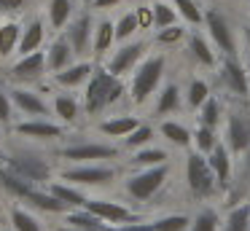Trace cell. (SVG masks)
I'll list each match as a JSON object with an SVG mask.
<instances>
[{
	"instance_id": "obj_1",
	"label": "cell",
	"mask_w": 250,
	"mask_h": 231,
	"mask_svg": "<svg viewBox=\"0 0 250 231\" xmlns=\"http://www.w3.org/2000/svg\"><path fill=\"white\" fill-rule=\"evenodd\" d=\"M121 94H124V86L116 81V75L100 70V73H94V78L89 81V89H86V110H89V113L103 110L105 105L116 102Z\"/></svg>"
},
{
	"instance_id": "obj_2",
	"label": "cell",
	"mask_w": 250,
	"mask_h": 231,
	"mask_svg": "<svg viewBox=\"0 0 250 231\" xmlns=\"http://www.w3.org/2000/svg\"><path fill=\"white\" fill-rule=\"evenodd\" d=\"M167 175H169V167L167 164H159V167H151V169L137 172V175H132L129 180H126V193L135 196L137 202H148V199H151L153 193L164 186Z\"/></svg>"
},
{
	"instance_id": "obj_3",
	"label": "cell",
	"mask_w": 250,
	"mask_h": 231,
	"mask_svg": "<svg viewBox=\"0 0 250 231\" xmlns=\"http://www.w3.org/2000/svg\"><path fill=\"white\" fill-rule=\"evenodd\" d=\"M186 183H188L194 196H210L212 193L218 180H215V172H212L210 161L202 159V153L188 156V161H186Z\"/></svg>"
},
{
	"instance_id": "obj_4",
	"label": "cell",
	"mask_w": 250,
	"mask_h": 231,
	"mask_svg": "<svg viewBox=\"0 0 250 231\" xmlns=\"http://www.w3.org/2000/svg\"><path fill=\"white\" fill-rule=\"evenodd\" d=\"M164 73V59L162 57H151L148 62H143V67L137 70L135 81H132V100L135 102H146L148 94L159 86Z\"/></svg>"
},
{
	"instance_id": "obj_5",
	"label": "cell",
	"mask_w": 250,
	"mask_h": 231,
	"mask_svg": "<svg viewBox=\"0 0 250 231\" xmlns=\"http://www.w3.org/2000/svg\"><path fill=\"white\" fill-rule=\"evenodd\" d=\"M8 167H11V172L17 177H22V180L27 183H41L49 177V164H46V159H41V156L35 153H11L8 156Z\"/></svg>"
},
{
	"instance_id": "obj_6",
	"label": "cell",
	"mask_w": 250,
	"mask_h": 231,
	"mask_svg": "<svg viewBox=\"0 0 250 231\" xmlns=\"http://www.w3.org/2000/svg\"><path fill=\"white\" fill-rule=\"evenodd\" d=\"M83 210L94 212L97 218H103L105 223H135V220H137V215H135V212H129V210H126L124 204H119V202H108V199H86Z\"/></svg>"
},
{
	"instance_id": "obj_7",
	"label": "cell",
	"mask_w": 250,
	"mask_h": 231,
	"mask_svg": "<svg viewBox=\"0 0 250 231\" xmlns=\"http://www.w3.org/2000/svg\"><path fill=\"white\" fill-rule=\"evenodd\" d=\"M62 177L70 183H81V186H105L116 177L110 167H76V169L62 172Z\"/></svg>"
},
{
	"instance_id": "obj_8",
	"label": "cell",
	"mask_w": 250,
	"mask_h": 231,
	"mask_svg": "<svg viewBox=\"0 0 250 231\" xmlns=\"http://www.w3.org/2000/svg\"><path fill=\"white\" fill-rule=\"evenodd\" d=\"M119 150L113 145H103V143H78L73 148H65L62 156L70 161H92V159H113Z\"/></svg>"
},
{
	"instance_id": "obj_9",
	"label": "cell",
	"mask_w": 250,
	"mask_h": 231,
	"mask_svg": "<svg viewBox=\"0 0 250 231\" xmlns=\"http://www.w3.org/2000/svg\"><path fill=\"white\" fill-rule=\"evenodd\" d=\"M226 137H229V148H231V150H237V153L248 150L250 148V118L231 116V118H229Z\"/></svg>"
},
{
	"instance_id": "obj_10",
	"label": "cell",
	"mask_w": 250,
	"mask_h": 231,
	"mask_svg": "<svg viewBox=\"0 0 250 231\" xmlns=\"http://www.w3.org/2000/svg\"><path fill=\"white\" fill-rule=\"evenodd\" d=\"M210 167L212 172H215V180L218 186L226 188L229 183H231V161H229V150L223 148V145H215L210 153Z\"/></svg>"
},
{
	"instance_id": "obj_11",
	"label": "cell",
	"mask_w": 250,
	"mask_h": 231,
	"mask_svg": "<svg viewBox=\"0 0 250 231\" xmlns=\"http://www.w3.org/2000/svg\"><path fill=\"white\" fill-rule=\"evenodd\" d=\"M223 84L229 91L234 94H248L250 84H248V70H242L237 62H226L223 64Z\"/></svg>"
},
{
	"instance_id": "obj_12",
	"label": "cell",
	"mask_w": 250,
	"mask_h": 231,
	"mask_svg": "<svg viewBox=\"0 0 250 231\" xmlns=\"http://www.w3.org/2000/svg\"><path fill=\"white\" fill-rule=\"evenodd\" d=\"M207 27H210L212 38H215V43L223 48V51H234V38H231V30H229L226 19H223L221 14H207Z\"/></svg>"
},
{
	"instance_id": "obj_13",
	"label": "cell",
	"mask_w": 250,
	"mask_h": 231,
	"mask_svg": "<svg viewBox=\"0 0 250 231\" xmlns=\"http://www.w3.org/2000/svg\"><path fill=\"white\" fill-rule=\"evenodd\" d=\"M140 51H143V43H132V46H124V48H121V51L113 57V59H110V73H113V75L126 73V70H129L132 64L137 62Z\"/></svg>"
},
{
	"instance_id": "obj_14",
	"label": "cell",
	"mask_w": 250,
	"mask_h": 231,
	"mask_svg": "<svg viewBox=\"0 0 250 231\" xmlns=\"http://www.w3.org/2000/svg\"><path fill=\"white\" fill-rule=\"evenodd\" d=\"M65 223L70 226V229H83V231H105V223L103 218H97L94 212H89V210H76V212H70L65 218Z\"/></svg>"
},
{
	"instance_id": "obj_15",
	"label": "cell",
	"mask_w": 250,
	"mask_h": 231,
	"mask_svg": "<svg viewBox=\"0 0 250 231\" xmlns=\"http://www.w3.org/2000/svg\"><path fill=\"white\" fill-rule=\"evenodd\" d=\"M89 27H92L89 16H81V19H78L76 24L70 27V35H67V43L73 46V51L86 54V48H89V32H92Z\"/></svg>"
},
{
	"instance_id": "obj_16",
	"label": "cell",
	"mask_w": 250,
	"mask_h": 231,
	"mask_svg": "<svg viewBox=\"0 0 250 231\" xmlns=\"http://www.w3.org/2000/svg\"><path fill=\"white\" fill-rule=\"evenodd\" d=\"M43 67H46V57L41 51H35V54H27V57L14 67V75H19V78H38V75L43 73Z\"/></svg>"
},
{
	"instance_id": "obj_17",
	"label": "cell",
	"mask_w": 250,
	"mask_h": 231,
	"mask_svg": "<svg viewBox=\"0 0 250 231\" xmlns=\"http://www.w3.org/2000/svg\"><path fill=\"white\" fill-rule=\"evenodd\" d=\"M19 134H27V137H41V140H51L60 137V126L57 124H46V121H27L17 126Z\"/></svg>"
},
{
	"instance_id": "obj_18",
	"label": "cell",
	"mask_w": 250,
	"mask_h": 231,
	"mask_svg": "<svg viewBox=\"0 0 250 231\" xmlns=\"http://www.w3.org/2000/svg\"><path fill=\"white\" fill-rule=\"evenodd\" d=\"M70 43L67 41H57L54 46L49 48V59H46V64L51 67V73H60V70H65L67 67V62H70Z\"/></svg>"
},
{
	"instance_id": "obj_19",
	"label": "cell",
	"mask_w": 250,
	"mask_h": 231,
	"mask_svg": "<svg viewBox=\"0 0 250 231\" xmlns=\"http://www.w3.org/2000/svg\"><path fill=\"white\" fill-rule=\"evenodd\" d=\"M51 196H57L65 207H83L86 204V196H83L81 191H76V188L65 186V183H54V186L49 188Z\"/></svg>"
},
{
	"instance_id": "obj_20",
	"label": "cell",
	"mask_w": 250,
	"mask_h": 231,
	"mask_svg": "<svg viewBox=\"0 0 250 231\" xmlns=\"http://www.w3.org/2000/svg\"><path fill=\"white\" fill-rule=\"evenodd\" d=\"M14 102H17L24 113H33V116L38 113V116H46V105L41 102V97L33 94V91H27V89H14Z\"/></svg>"
},
{
	"instance_id": "obj_21",
	"label": "cell",
	"mask_w": 250,
	"mask_h": 231,
	"mask_svg": "<svg viewBox=\"0 0 250 231\" xmlns=\"http://www.w3.org/2000/svg\"><path fill=\"white\" fill-rule=\"evenodd\" d=\"M27 202L35 204V207H41V210H46V212H65V210H67L57 196H51V193H43V191H35V188L27 193Z\"/></svg>"
},
{
	"instance_id": "obj_22",
	"label": "cell",
	"mask_w": 250,
	"mask_h": 231,
	"mask_svg": "<svg viewBox=\"0 0 250 231\" xmlns=\"http://www.w3.org/2000/svg\"><path fill=\"white\" fill-rule=\"evenodd\" d=\"M89 73H92V67L83 62V64H73V67H65V70H60V73H54V75H57V81H60L62 86H76V84H81V81H86Z\"/></svg>"
},
{
	"instance_id": "obj_23",
	"label": "cell",
	"mask_w": 250,
	"mask_h": 231,
	"mask_svg": "<svg viewBox=\"0 0 250 231\" xmlns=\"http://www.w3.org/2000/svg\"><path fill=\"white\" fill-rule=\"evenodd\" d=\"M137 126H140V124H137L132 116H124V118H113V121H105L100 129H103L105 134H110V137H124V134L135 132Z\"/></svg>"
},
{
	"instance_id": "obj_24",
	"label": "cell",
	"mask_w": 250,
	"mask_h": 231,
	"mask_svg": "<svg viewBox=\"0 0 250 231\" xmlns=\"http://www.w3.org/2000/svg\"><path fill=\"white\" fill-rule=\"evenodd\" d=\"M41 41H43V27L38 24V21H33V24L27 27V32H24V38H22V43H19V54H35L38 51V46H41Z\"/></svg>"
},
{
	"instance_id": "obj_25",
	"label": "cell",
	"mask_w": 250,
	"mask_h": 231,
	"mask_svg": "<svg viewBox=\"0 0 250 231\" xmlns=\"http://www.w3.org/2000/svg\"><path fill=\"white\" fill-rule=\"evenodd\" d=\"M226 231H250V204H239L229 212Z\"/></svg>"
},
{
	"instance_id": "obj_26",
	"label": "cell",
	"mask_w": 250,
	"mask_h": 231,
	"mask_svg": "<svg viewBox=\"0 0 250 231\" xmlns=\"http://www.w3.org/2000/svg\"><path fill=\"white\" fill-rule=\"evenodd\" d=\"M11 223H14V231H41L38 218L30 215L27 210H22V207L11 210Z\"/></svg>"
},
{
	"instance_id": "obj_27",
	"label": "cell",
	"mask_w": 250,
	"mask_h": 231,
	"mask_svg": "<svg viewBox=\"0 0 250 231\" xmlns=\"http://www.w3.org/2000/svg\"><path fill=\"white\" fill-rule=\"evenodd\" d=\"M132 164L137 167H159V164H167V153L159 148H151V150H137L132 156Z\"/></svg>"
},
{
	"instance_id": "obj_28",
	"label": "cell",
	"mask_w": 250,
	"mask_h": 231,
	"mask_svg": "<svg viewBox=\"0 0 250 231\" xmlns=\"http://www.w3.org/2000/svg\"><path fill=\"white\" fill-rule=\"evenodd\" d=\"M153 229L156 231H186V229H191V220L186 215H164V218L153 220Z\"/></svg>"
},
{
	"instance_id": "obj_29",
	"label": "cell",
	"mask_w": 250,
	"mask_h": 231,
	"mask_svg": "<svg viewBox=\"0 0 250 231\" xmlns=\"http://www.w3.org/2000/svg\"><path fill=\"white\" fill-rule=\"evenodd\" d=\"M162 134L169 140V143H175V145H188V140H191L188 129L180 126V124H175V121H164L162 124Z\"/></svg>"
},
{
	"instance_id": "obj_30",
	"label": "cell",
	"mask_w": 250,
	"mask_h": 231,
	"mask_svg": "<svg viewBox=\"0 0 250 231\" xmlns=\"http://www.w3.org/2000/svg\"><path fill=\"white\" fill-rule=\"evenodd\" d=\"M113 35H116L113 24H110V21H103V24L97 27V32H94V51H97V54L108 51V48H110V41H113Z\"/></svg>"
},
{
	"instance_id": "obj_31",
	"label": "cell",
	"mask_w": 250,
	"mask_h": 231,
	"mask_svg": "<svg viewBox=\"0 0 250 231\" xmlns=\"http://www.w3.org/2000/svg\"><path fill=\"white\" fill-rule=\"evenodd\" d=\"M218 229V212L215 210H202L191 220V231H215Z\"/></svg>"
},
{
	"instance_id": "obj_32",
	"label": "cell",
	"mask_w": 250,
	"mask_h": 231,
	"mask_svg": "<svg viewBox=\"0 0 250 231\" xmlns=\"http://www.w3.org/2000/svg\"><path fill=\"white\" fill-rule=\"evenodd\" d=\"M54 110H57V116H60L62 121H76L78 118V105H76L73 97H57Z\"/></svg>"
},
{
	"instance_id": "obj_33",
	"label": "cell",
	"mask_w": 250,
	"mask_h": 231,
	"mask_svg": "<svg viewBox=\"0 0 250 231\" xmlns=\"http://www.w3.org/2000/svg\"><path fill=\"white\" fill-rule=\"evenodd\" d=\"M218 118H221V107H218V100H215V97H207V102L202 105V110H199L202 126H215Z\"/></svg>"
},
{
	"instance_id": "obj_34",
	"label": "cell",
	"mask_w": 250,
	"mask_h": 231,
	"mask_svg": "<svg viewBox=\"0 0 250 231\" xmlns=\"http://www.w3.org/2000/svg\"><path fill=\"white\" fill-rule=\"evenodd\" d=\"M17 41H19V24H6L0 30V54H3V57L11 54L14 46H17Z\"/></svg>"
},
{
	"instance_id": "obj_35",
	"label": "cell",
	"mask_w": 250,
	"mask_h": 231,
	"mask_svg": "<svg viewBox=\"0 0 250 231\" xmlns=\"http://www.w3.org/2000/svg\"><path fill=\"white\" fill-rule=\"evenodd\" d=\"M178 102H180L178 86H167V89H164L162 94H159L156 110H159V113H169V110H175V107H178Z\"/></svg>"
},
{
	"instance_id": "obj_36",
	"label": "cell",
	"mask_w": 250,
	"mask_h": 231,
	"mask_svg": "<svg viewBox=\"0 0 250 231\" xmlns=\"http://www.w3.org/2000/svg\"><path fill=\"white\" fill-rule=\"evenodd\" d=\"M70 14V0H51V8H49V16H51V24L54 27H62Z\"/></svg>"
},
{
	"instance_id": "obj_37",
	"label": "cell",
	"mask_w": 250,
	"mask_h": 231,
	"mask_svg": "<svg viewBox=\"0 0 250 231\" xmlns=\"http://www.w3.org/2000/svg\"><path fill=\"white\" fill-rule=\"evenodd\" d=\"M207 94H210V89H207L205 81H194V84H191V89H188V105L202 107L207 102Z\"/></svg>"
},
{
	"instance_id": "obj_38",
	"label": "cell",
	"mask_w": 250,
	"mask_h": 231,
	"mask_svg": "<svg viewBox=\"0 0 250 231\" xmlns=\"http://www.w3.org/2000/svg\"><path fill=\"white\" fill-rule=\"evenodd\" d=\"M194 137H196V148H199V153H212V148H215V134H212V126H202Z\"/></svg>"
},
{
	"instance_id": "obj_39",
	"label": "cell",
	"mask_w": 250,
	"mask_h": 231,
	"mask_svg": "<svg viewBox=\"0 0 250 231\" xmlns=\"http://www.w3.org/2000/svg\"><path fill=\"white\" fill-rule=\"evenodd\" d=\"M151 137H153V129L151 126H137L135 132L126 134V145H129V148H137V145L148 143Z\"/></svg>"
},
{
	"instance_id": "obj_40",
	"label": "cell",
	"mask_w": 250,
	"mask_h": 231,
	"mask_svg": "<svg viewBox=\"0 0 250 231\" xmlns=\"http://www.w3.org/2000/svg\"><path fill=\"white\" fill-rule=\"evenodd\" d=\"M191 51L196 54V59H199V62H205V64H212V51L207 48V43L202 41L199 35H196V38H191Z\"/></svg>"
},
{
	"instance_id": "obj_41",
	"label": "cell",
	"mask_w": 250,
	"mask_h": 231,
	"mask_svg": "<svg viewBox=\"0 0 250 231\" xmlns=\"http://www.w3.org/2000/svg\"><path fill=\"white\" fill-rule=\"evenodd\" d=\"M135 30H137V14H126L124 19L116 24V35L119 38H129Z\"/></svg>"
},
{
	"instance_id": "obj_42",
	"label": "cell",
	"mask_w": 250,
	"mask_h": 231,
	"mask_svg": "<svg viewBox=\"0 0 250 231\" xmlns=\"http://www.w3.org/2000/svg\"><path fill=\"white\" fill-rule=\"evenodd\" d=\"M172 19H175V14H172V11H169L167 8V5H164V3H156V5H153V21H156V24H172Z\"/></svg>"
},
{
	"instance_id": "obj_43",
	"label": "cell",
	"mask_w": 250,
	"mask_h": 231,
	"mask_svg": "<svg viewBox=\"0 0 250 231\" xmlns=\"http://www.w3.org/2000/svg\"><path fill=\"white\" fill-rule=\"evenodd\" d=\"M178 8H180V14H183L188 21H194V24H196V21H202V14L196 11V5L191 3V0H178Z\"/></svg>"
},
{
	"instance_id": "obj_44",
	"label": "cell",
	"mask_w": 250,
	"mask_h": 231,
	"mask_svg": "<svg viewBox=\"0 0 250 231\" xmlns=\"http://www.w3.org/2000/svg\"><path fill=\"white\" fill-rule=\"evenodd\" d=\"M180 35H183V30H178V27H167V30L159 32V41L162 43H175V41H180Z\"/></svg>"
},
{
	"instance_id": "obj_45",
	"label": "cell",
	"mask_w": 250,
	"mask_h": 231,
	"mask_svg": "<svg viewBox=\"0 0 250 231\" xmlns=\"http://www.w3.org/2000/svg\"><path fill=\"white\" fill-rule=\"evenodd\" d=\"M8 118H11V102H8V97L0 91V121L6 124Z\"/></svg>"
},
{
	"instance_id": "obj_46",
	"label": "cell",
	"mask_w": 250,
	"mask_h": 231,
	"mask_svg": "<svg viewBox=\"0 0 250 231\" xmlns=\"http://www.w3.org/2000/svg\"><path fill=\"white\" fill-rule=\"evenodd\" d=\"M116 231H156V229H153V223H140V220H135V223H126Z\"/></svg>"
},
{
	"instance_id": "obj_47",
	"label": "cell",
	"mask_w": 250,
	"mask_h": 231,
	"mask_svg": "<svg viewBox=\"0 0 250 231\" xmlns=\"http://www.w3.org/2000/svg\"><path fill=\"white\" fill-rule=\"evenodd\" d=\"M151 21H153V14H151V11H148V8H140V11H137V24L148 27V24H151Z\"/></svg>"
},
{
	"instance_id": "obj_48",
	"label": "cell",
	"mask_w": 250,
	"mask_h": 231,
	"mask_svg": "<svg viewBox=\"0 0 250 231\" xmlns=\"http://www.w3.org/2000/svg\"><path fill=\"white\" fill-rule=\"evenodd\" d=\"M24 0H0V8H19Z\"/></svg>"
},
{
	"instance_id": "obj_49",
	"label": "cell",
	"mask_w": 250,
	"mask_h": 231,
	"mask_svg": "<svg viewBox=\"0 0 250 231\" xmlns=\"http://www.w3.org/2000/svg\"><path fill=\"white\" fill-rule=\"evenodd\" d=\"M113 3H121V0H97V8H110Z\"/></svg>"
},
{
	"instance_id": "obj_50",
	"label": "cell",
	"mask_w": 250,
	"mask_h": 231,
	"mask_svg": "<svg viewBox=\"0 0 250 231\" xmlns=\"http://www.w3.org/2000/svg\"><path fill=\"white\" fill-rule=\"evenodd\" d=\"M62 231H83V229H70V226H65V229H62Z\"/></svg>"
},
{
	"instance_id": "obj_51",
	"label": "cell",
	"mask_w": 250,
	"mask_h": 231,
	"mask_svg": "<svg viewBox=\"0 0 250 231\" xmlns=\"http://www.w3.org/2000/svg\"><path fill=\"white\" fill-rule=\"evenodd\" d=\"M248 84H250V64H248Z\"/></svg>"
},
{
	"instance_id": "obj_52",
	"label": "cell",
	"mask_w": 250,
	"mask_h": 231,
	"mask_svg": "<svg viewBox=\"0 0 250 231\" xmlns=\"http://www.w3.org/2000/svg\"><path fill=\"white\" fill-rule=\"evenodd\" d=\"M248 35H250V27H248Z\"/></svg>"
}]
</instances>
